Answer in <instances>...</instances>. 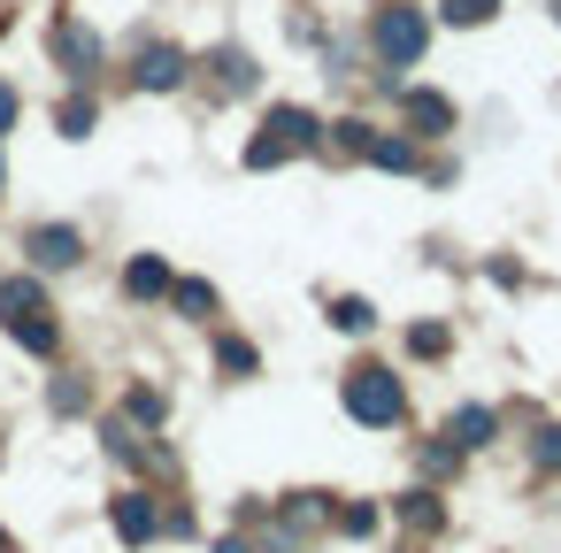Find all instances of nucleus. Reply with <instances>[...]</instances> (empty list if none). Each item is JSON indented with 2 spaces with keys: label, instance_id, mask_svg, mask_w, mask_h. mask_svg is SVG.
Wrapping results in <instances>:
<instances>
[{
  "label": "nucleus",
  "instance_id": "nucleus-9",
  "mask_svg": "<svg viewBox=\"0 0 561 553\" xmlns=\"http://www.w3.org/2000/svg\"><path fill=\"white\" fill-rule=\"evenodd\" d=\"M16 315H47V285L39 277H0V323Z\"/></svg>",
  "mask_w": 561,
  "mask_h": 553
},
{
  "label": "nucleus",
  "instance_id": "nucleus-20",
  "mask_svg": "<svg viewBox=\"0 0 561 553\" xmlns=\"http://www.w3.org/2000/svg\"><path fill=\"white\" fill-rule=\"evenodd\" d=\"M85 400H93V392H85L78 377H55V384H47V407H55V415H85Z\"/></svg>",
  "mask_w": 561,
  "mask_h": 553
},
{
  "label": "nucleus",
  "instance_id": "nucleus-5",
  "mask_svg": "<svg viewBox=\"0 0 561 553\" xmlns=\"http://www.w3.org/2000/svg\"><path fill=\"white\" fill-rule=\"evenodd\" d=\"M193 78V62H185V47H170V39H154V47H139V85L147 93H178Z\"/></svg>",
  "mask_w": 561,
  "mask_h": 553
},
{
  "label": "nucleus",
  "instance_id": "nucleus-31",
  "mask_svg": "<svg viewBox=\"0 0 561 553\" xmlns=\"http://www.w3.org/2000/svg\"><path fill=\"white\" fill-rule=\"evenodd\" d=\"M0 185H9V162H0Z\"/></svg>",
  "mask_w": 561,
  "mask_h": 553
},
{
  "label": "nucleus",
  "instance_id": "nucleus-27",
  "mask_svg": "<svg viewBox=\"0 0 561 553\" xmlns=\"http://www.w3.org/2000/svg\"><path fill=\"white\" fill-rule=\"evenodd\" d=\"M454 461H461V446H423V469H431V476H446Z\"/></svg>",
  "mask_w": 561,
  "mask_h": 553
},
{
  "label": "nucleus",
  "instance_id": "nucleus-13",
  "mask_svg": "<svg viewBox=\"0 0 561 553\" xmlns=\"http://www.w3.org/2000/svg\"><path fill=\"white\" fill-rule=\"evenodd\" d=\"M316 522H331V492H293V499H285V538H300V530H316Z\"/></svg>",
  "mask_w": 561,
  "mask_h": 553
},
{
  "label": "nucleus",
  "instance_id": "nucleus-10",
  "mask_svg": "<svg viewBox=\"0 0 561 553\" xmlns=\"http://www.w3.org/2000/svg\"><path fill=\"white\" fill-rule=\"evenodd\" d=\"M124 292H131V300H170V262L139 254V262L124 269Z\"/></svg>",
  "mask_w": 561,
  "mask_h": 553
},
{
  "label": "nucleus",
  "instance_id": "nucleus-12",
  "mask_svg": "<svg viewBox=\"0 0 561 553\" xmlns=\"http://www.w3.org/2000/svg\"><path fill=\"white\" fill-rule=\"evenodd\" d=\"M492 430H500V415H492V407H454V423H446V438H454L461 453H469V446H484Z\"/></svg>",
  "mask_w": 561,
  "mask_h": 553
},
{
  "label": "nucleus",
  "instance_id": "nucleus-23",
  "mask_svg": "<svg viewBox=\"0 0 561 553\" xmlns=\"http://www.w3.org/2000/svg\"><path fill=\"white\" fill-rule=\"evenodd\" d=\"M408 354H423V361L446 354V323H415V331H408Z\"/></svg>",
  "mask_w": 561,
  "mask_h": 553
},
{
  "label": "nucleus",
  "instance_id": "nucleus-25",
  "mask_svg": "<svg viewBox=\"0 0 561 553\" xmlns=\"http://www.w3.org/2000/svg\"><path fill=\"white\" fill-rule=\"evenodd\" d=\"M331 131H339V154H369V124L346 116V124H331Z\"/></svg>",
  "mask_w": 561,
  "mask_h": 553
},
{
  "label": "nucleus",
  "instance_id": "nucleus-21",
  "mask_svg": "<svg viewBox=\"0 0 561 553\" xmlns=\"http://www.w3.org/2000/svg\"><path fill=\"white\" fill-rule=\"evenodd\" d=\"M369 162L377 170H415V147L408 139H369Z\"/></svg>",
  "mask_w": 561,
  "mask_h": 553
},
{
  "label": "nucleus",
  "instance_id": "nucleus-6",
  "mask_svg": "<svg viewBox=\"0 0 561 553\" xmlns=\"http://www.w3.org/2000/svg\"><path fill=\"white\" fill-rule=\"evenodd\" d=\"M108 522H116V538L147 545V538H162V499H154V492H124V499L108 507Z\"/></svg>",
  "mask_w": 561,
  "mask_h": 553
},
{
  "label": "nucleus",
  "instance_id": "nucleus-4",
  "mask_svg": "<svg viewBox=\"0 0 561 553\" xmlns=\"http://www.w3.org/2000/svg\"><path fill=\"white\" fill-rule=\"evenodd\" d=\"M101 55H108V47H101V32H93V24H78V16H62V24H55V62H62L78 85L101 70Z\"/></svg>",
  "mask_w": 561,
  "mask_h": 553
},
{
  "label": "nucleus",
  "instance_id": "nucleus-24",
  "mask_svg": "<svg viewBox=\"0 0 561 553\" xmlns=\"http://www.w3.org/2000/svg\"><path fill=\"white\" fill-rule=\"evenodd\" d=\"M162 415H170V407H162V392H147V384H139V392H131V423L162 430Z\"/></svg>",
  "mask_w": 561,
  "mask_h": 553
},
{
  "label": "nucleus",
  "instance_id": "nucleus-18",
  "mask_svg": "<svg viewBox=\"0 0 561 553\" xmlns=\"http://www.w3.org/2000/svg\"><path fill=\"white\" fill-rule=\"evenodd\" d=\"M216 369H224V377H254V369H262V354H254L247 338H216Z\"/></svg>",
  "mask_w": 561,
  "mask_h": 553
},
{
  "label": "nucleus",
  "instance_id": "nucleus-33",
  "mask_svg": "<svg viewBox=\"0 0 561 553\" xmlns=\"http://www.w3.org/2000/svg\"><path fill=\"white\" fill-rule=\"evenodd\" d=\"M553 9H561V0H553Z\"/></svg>",
  "mask_w": 561,
  "mask_h": 553
},
{
  "label": "nucleus",
  "instance_id": "nucleus-14",
  "mask_svg": "<svg viewBox=\"0 0 561 553\" xmlns=\"http://www.w3.org/2000/svg\"><path fill=\"white\" fill-rule=\"evenodd\" d=\"M9 331H16V346H24V354H55V346H62V331H55L47 315H16Z\"/></svg>",
  "mask_w": 561,
  "mask_h": 553
},
{
  "label": "nucleus",
  "instance_id": "nucleus-26",
  "mask_svg": "<svg viewBox=\"0 0 561 553\" xmlns=\"http://www.w3.org/2000/svg\"><path fill=\"white\" fill-rule=\"evenodd\" d=\"M339 530H346V538H369V530H377V507H339Z\"/></svg>",
  "mask_w": 561,
  "mask_h": 553
},
{
  "label": "nucleus",
  "instance_id": "nucleus-29",
  "mask_svg": "<svg viewBox=\"0 0 561 553\" xmlns=\"http://www.w3.org/2000/svg\"><path fill=\"white\" fill-rule=\"evenodd\" d=\"M9 124H16V93H9V85H0V131H9Z\"/></svg>",
  "mask_w": 561,
  "mask_h": 553
},
{
  "label": "nucleus",
  "instance_id": "nucleus-17",
  "mask_svg": "<svg viewBox=\"0 0 561 553\" xmlns=\"http://www.w3.org/2000/svg\"><path fill=\"white\" fill-rule=\"evenodd\" d=\"M170 300L185 315H216V285H201V277H170Z\"/></svg>",
  "mask_w": 561,
  "mask_h": 553
},
{
  "label": "nucleus",
  "instance_id": "nucleus-7",
  "mask_svg": "<svg viewBox=\"0 0 561 553\" xmlns=\"http://www.w3.org/2000/svg\"><path fill=\"white\" fill-rule=\"evenodd\" d=\"M24 246H32V262H39V269H78V262H85V239H78L70 223H39Z\"/></svg>",
  "mask_w": 561,
  "mask_h": 553
},
{
  "label": "nucleus",
  "instance_id": "nucleus-16",
  "mask_svg": "<svg viewBox=\"0 0 561 553\" xmlns=\"http://www.w3.org/2000/svg\"><path fill=\"white\" fill-rule=\"evenodd\" d=\"M93 116H101V108H93V93H70L55 124H62V139H93Z\"/></svg>",
  "mask_w": 561,
  "mask_h": 553
},
{
  "label": "nucleus",
  "instance_id": "nucleus-30",
  "mask_svg": "<svg viewBox=\"0 0 561 553\" xmlns=\"http://www.w3.org/2000/svg\"><path fill=\"white\" fill-rule=\"evenodd\" d=\"M216 553H254V545H247V538H224V545H216Z\"/></svg>",
  "mask_w": 561,
  "mask_h": 553
},
{
  "label": "nucleus",
  "instance_id": "nucleus-22",
  "mask_svg": "<svg viewBox=\"0 0 561 553\" xmlns=\"http://www.w3.org/2000/svg\"><path fill=\"white\" fill-rule=\"evenodd\" d=\"M331 323H339V331H354V338H362V331H369V323H377V308H369V300H331Z\"/></svg>",
  "mask_w": 561,
  "mask_h": 553
},
{
  "label": "nucleus",
  "instance_id": "nucleus-19",
  "mask_svg": "<svg viewBox=\"0 0 561 553\" xmlns=\"http://www.w3.org/2000/svg\"><path fill=\"white\" fill-rule=\"evenodd\" d=\"M400 522H408V530H438V522H446V507H438L431 492H408V499H400Z\"/></svg>",
  "mask_w": 561,
  "mask_h": 553
},
{
  "label": "nucleus",
  "instance_id": "nucleus-15",
  "mask_svg": "<svg viewBox=\"0 0 561 553\" xmlns=\"http://www.w3.org/2000/svg\"><path fill=\"white\" fill-rule=\"evenodd\" d=\"M438 16H446V24H461V32H477V24H492V16H500V0H438Z\"/></svg>",
  "mask_w": 561,
  "mask_h": 553
},
{
  "label": "nucleus",
  "instance_id": "nucleus-28",
  "mask_svg": "<svg viewBox=\"0 0 561 553\" xmlns=\"http://www.w3.org/2000/svg\"><path fill=\"white\" fill-rule=\"evenodd\" d=\"M530 453H538V469H561V430H538V446H530Z\"/></svg>",
  "mask_w": 561,
  "mask_h": 553
},
{
  "label": "nucleus",
  "instance_id": "nucleus-8",
  "mask_svg": "<svg viewBox=\"0 0 561 553\" xmlns=\"http://www.w3.org/2000/svg\"><path fill=\"white\" fill-rule=\"evenodd\" d=\"M400 108H408V124H415L423 139H431V131H454V101H446V93H423V85H408V93H400Z\"/></svg>",
  "mask_w": 561,
  "mask_h": 553
},
{
  "label": "nucleus",
  "instance_id": "nucleus-1",
  "mask_svg": "<svg viewBox=\"0 0 561 553\" xmlns=\"http://www.w3.org/2000/svg\"><path fill=\"white\" fill-rule=\"evenodd\" d=\"M339 400H346V415H354V423H369V430H392V423L408 415V392H400V377H392V369H377V361L346 369Z\"/></svg>",
  "mask_w": 561,
  "mask_h": 553
},
{
  "label": "nucleus",
  "instance_id": "nucleus-3",
  "mask_svg": "<svg viewBox=\"0 0 561 553\" xmlns=\"http://www.w3.org/2000/svg\"><path fill=\"white\" fill-rule=\"evenodd\" d=\"M423 39H431L423 9H377V16H369V47L385 55V70H408V62L423 55Z\"/></svg>",
  "mask_w": 561,
  "mask_h": 553
},
{
  "label": "nucleus",
  "instance_id": "nucleus-32",
  "mask_svg": "<svg viewBox=\"0 0 561 553\" xmlns=\"http://www.w3.org/2000/svg\"><path fill=\"white\" fill-rule=\"evenodd\" d=\"M277 553H293V538H285V545H277Z\"/></svg>",
  "mask_w": 561,
  "mask_h": 553
},
{
  "label": "nucleus",
  "instance_id": "nucleus-2",
  "mask_svg": "<svg viewBox=\"0 0 561 553\" xmlns=\"http://www.w3.org/2000/svg\"><path fill=\"white\" fill-rule=\"evenodd\" d=\"M316 139H323V124H316L308 108H270L262 139L247 147V170H277V162H293V154H316Z\"/></svg>",
  "mask_w": 561,
  "mask_h": 553
},
{
  "label": "nucleus",
  "instance_id": "nucleus-11",
  "mask_svg": "<svg viewBox=\"0 0 561 553\" xmlns=\"http://www.w3.org/2000/svg\"><path fill=\"white\" fill-rule=\"evenodd\" d=\"M208 70H216V85H224V93H247V85L262 78V70H254V55H239V47H216V55H208Z\"/></svg>",
  "mask_w": 561,
  "mask_h": 553
}]
</instances>
